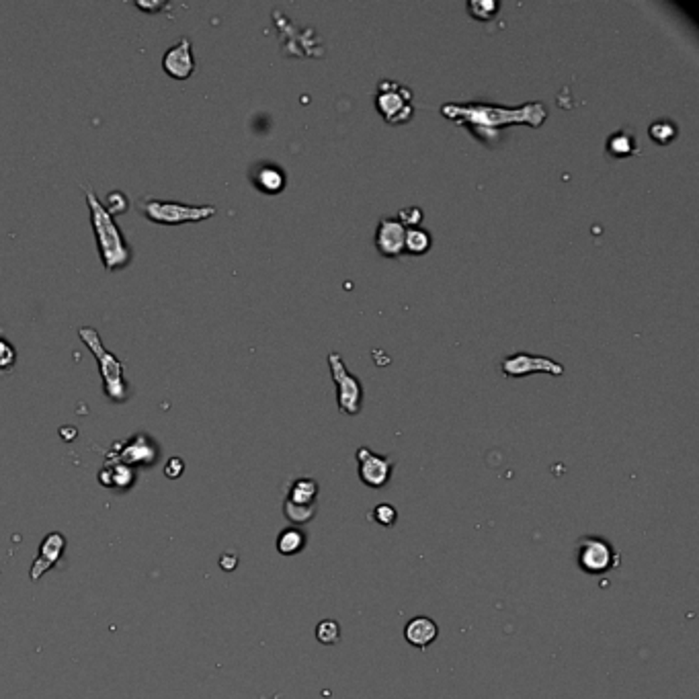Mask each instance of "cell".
<instances>
[{"mask_svg":"<svg viewBox=\"0 0 699 699\" xmlns=\"http://www.w3.org/2000/svg\"><path fill=\"white\" fill-rule=\"evenodd\" d=\"M252 180L265 193H279L286 187V173L275 164H261L256 166Z\"/></svg>","mask_w":699,"mask_h":699,"instance_id":"5bb4252c","label":"cell"},{"mask_svg":"<svg viewBox=\"0 0 699 699\" xmlns=\"http://www.w3.org/2000/svg\"><path fill=\"white\" fill-rule=\"evenodd\" d=\"M443 115L460 124H467L478 131H494L504 124H529L538 127L546 121L548 111L541 103H527L521 109H502L497 105H443Z\"/></svg>","mask_w":699,"mask_h":699,"instance_id":"6da1fadb","label":"cell"},{"mask_svg":"<svg viewBox=\"0 0 699 699\" xmlns=\"http://www.w3.org/2000/svg\"><path fill=\"white\" fill-rule=\"evenodd\" d=\"M357 464L359 478L363 480V484L372 486V488H384V486L390 482L392 466H394L392 460L377 455L372 449L359 448Z\"/></svg>","mask_w":699,"mask_h":699,"instance_id":"9c48e42d","label":"cell"},{"mask_svg":"<svg viewBox=\"0 0 699 699\" xmlns=\"http://www.w3.org/2000/svg\"><path fill=\"white\" fill-rule=\"evenodd\" d=\"M62 550H64V538H62L60 533L48 536L45 541H43V546H41V554H39V558L36 560V564H33L31 578H33V580L41 578V574L45 573L48 568H52V564L60 558Z\"/></svg>","mask_w":699,"mask_h":699,"instance_id":"4fadbf2b","label":"cell"},{"mask_svg":"<svg viewBox=\"0 0 699 699\" xmlns=\"http://www.w3.org/2000/svg\"><path fill=\"white\" fill-rule=\"evenodd\" d=\"M305 546V536L300 529H286L279 539H277V550L286 556H293L298 552H302Z\"/></svg>","mask_w":699,"mask_h":699,"instance_id":"e0dca14e","label":"cell"},{"mask_svg":"<svg viewBox=\"0 0 699 699\" xmlns=\"http://www.w3.org/2000/svg\"><path fill=\"white\" fill-rule=\"evenodd\" d=\"M127 207H129V201H127V197L121 193V191H111V193H109V203L105 205V210H107L113 217L119 214H126Z\"/></svg>","mask_w":699,"mask_h":699,"instance_id":"cb8c5ba5","label":"cell"},{"mask_svg":"<svg viewBox=\"0 0 699 699\" xmlns=\"http://www.w3.org/2000/svg\"><path fill=\"white\" fill-rule=\"evenodd\" d=\"M376 107L384 121L406 124L414 115L413 90L396 80H379L376 94Z\"/></svg>","mask_w":699,"mask_h":699,"instance_id":"5b68a950","label":"cell"},{"mask_svg":"<svg viewBox=\"0 0 699 699\" xmlns=\"http://www.w3.org/2000/svg\"><path fill=\"white\" fill-rule=\"evenodd\" d=\"M78 337L82 339V342L90 349V353L94 355L97 363H99V372L103 377V388L109 400L113 402H126L129 398V388H127L126 376H124V363L115 357L111 351L105 349V345L101 341L99 332L90 326H80L78 328Z\"/></svg>","mask_w":699,"mask_h":699,"instance_id":"3957f363","label":"cell"},{"mask_svg":"<svg viewBox=\"0 0 699 699\" xmlns=\"http://www.w3.org/2000/svg\"><path fill=\"white\" fill-rule=\"evenodd\" d=\"M607 150L609 154L617 156V158H624V156H629L636 152V140L632 138V134L628 131H615L607 140Z\"/></svg>","mask_w":699,"mask_h":699,"instance_id":"ac0fdd59","label":"cell"},{"mask_svg":"<svg viewBox=\"0 0 699 699\" xmlns=\"http://www.w3.org/2000/svg\"><path fill=\"white\" fill-rule=\"evenodd\" d=\"M430 249V234L423 228H408L404 234V251L411 254H425Z\"/></svg>","mask_w":699,"mask_h":699,"instance_id":"2e32d148","label":"cell"},{"mask_svg":"<svg viewBox=\"0 0 699 699\" xmlns=\"http://www.w3.org/2000/svg\"><path fill=\"white\" fill-rule=\"evenodd\" d=\"M437 636H439L437 624L430 617H425V615H418V617L411 619L408 626L404 628V638L408 640V644L416 646L421 650H425Z\"/></svg>","mask_w":699,"mask_h":699,"instance_id":"7c38bea8","label":"cell"},{"mask_svg":"<svg viewBox=\"0 0 699 699\" xmlns=\"http://www.w3.org/2000/svg\"><path fill=\"white\" fill-rule=\"evenodd\" d=\"M619 562L617 550L601 538H582L578 541V566L589 574L613 570Z\"/></svg>","mask_w":699,"mask_h":699,"instance_id":"52a82bcc","label":"cell"},{"mask_svg":"<svg viewBox=\"0 0 699 699\" xmlns=\"http://www.w3.org/2000/svg\"><path fill=\"white\" fill-rule=\"evenodd\" d=\"M374 519L379 525H384V527H392L396 519H398V513H396V509L392 504H379V506L374 509Z\"/></svg>","mask_w":699,"mask_h":699,"instance_id":"d4e9b609","label":"cell"},{"mask_svg":"<svg viewBox=\"0 0 699 699\" xmlns=\"http://www.w3.org/2000/svg\"><path fill=\"white\" fill-rule=\"evenodd\" d=\"M164 472H166L168 478H177L180 472H183V462H180L179 457H173V460L168 462V466H166Z\"/></svg>","mask_w":699,"mask_h":699,"instance_id":"484cf974","label":"cell"},{"mask_svg":"<svg viewBox=\"0 0 699 699\" xmlns=\"http://www.w3.org/2000/svg\"><path fill=\"white\" fill-rule=\"evenodd\" d=\"M648 131H650V136H652L659 143L671 142V140L677 136V129H675L673 124H668V121H656V124L650 126Z\"/></svg>","mask_w":699,"mask_h":699,"instance_id":"ffe728a7","label":"cell"},{"mask_svg":"<svg viewBox=\"0 0 699 699\" xmlns=\"http://www.w3.org/2000/svg\"><path fill=\"white\" fill-rule=\"evenodd\" d=\"M316 497H318V482L312 478H300L291 484L286 502L298 506H316Z\"/></svg>","mask_w":699,"mask_h":699,"instance_id":"9a60e30c","label":"cell"},{"mask_svg":"<svg viewBox=\"0 0 699 699\" xmlns=\"http://www.w3.org/2000/svg\"><path fill=\"white\" fill-rule=\"evenodd\" d=\"M398 222L408 230V228H416L423 222V210L421 207H404L398 212Z\"/></svg>","mask_w":699,"mask_h":699,"instance_id":"603a6c76","label":"cell"},{"mask_svg":"<svg viewBox=\"0 0 699 699\" xmlns=\"http://www.w3.org/2000/svg\"><path fill=\"white\" fill-rule=\"evenodd\" d=\"M332 379L337 384V404L345 414H359L363 404V386L357 377L349 374L347 365L339 353L328 355Z\"/></svg>","mask_w":699,"mask_h":699,"instance_id":"8992f818","label":"cell"},{"mask_svg":"<svg viewBox=\"0 0 699 699\" xmlns=\"http://www.w3.org/2000/svg\"><path fill=\"white\" fill-rule=\"evenodd\" d=\"M162 70L175 80H187L195 72L193 45L189 37H180L173 48L166 50L162 55Z\"/></svg>","mask_w":699,"mask_h":699,"instance_id":"30bf717a","label":"cell"},{"mask_svg":"<svg viewBox=\"0 0 699 699\" xmlns=\"http://www.w3.org/2000/svg\"><path fill=\"white\" fill-rule=\"evenodd\" d=\"M138 210L143 217L162 226H179L189 222H203L215 214L214 205H187L179 201H162V199L143 197L138 201Z\"/></svg>","mask_w":699,"mask_h":699,"instance_id":"277c9868","label":"cell"},{"mask_svg":"<svg viewBox=\"0 0 699 699\" xmlns=\"http://www.w3.org/2000/svg\"><path fill=\"white\" fill-rule=\"evenodd\" d=\"M467 11H470L476 18H490L497 11H499V4L492 2V0H486V2L476 0V2H470V4H467Z\"/></svg>","mask_w":699,"mask_h":699,"instance_id":"44dd1931","label":"cell"},{"mask_svg":"<svg viewBox=\"0 0 699 699\" xmlns=\"http://www.w3.org/2000/svg\"><path fill=\"white\" fill-rule=\"evenodd\" d=\"M316 640L324 646H335L341 642V626L335 619H324L316 626Z\"/></svg>","mask_w":699,"mask_h":699,"instance_id":"d6986e66","label":"cell"},{"mask_svg":"<svg viewBox=\"0 0 699 699\" xmlns=\"http://www.w3.org/2000/svg\"><path fill=\"white\" fill-rule=\"evenodd\" d=\"M501 369L504 376L509 377H523L529 374H552V376H562L564 365L558 363L554 359L541 357V355H531V353H515L511 357L502 359Z\"/></svg>","mask_w":699,"mask_h":699,"instance_id":"ba28073f","label":"cell"},{"mask_svg":"<svg viewBox=\"0 0 699 699\" xmlns=\"http://www.w3.org/2000/svg\"><path fill=\"white\" fill-rule=\"evenodd\" d=\"M404 234L406 228L394 217H381L377 224L376 246L384 256H400L404 252Z\"/></svg>","mask_w":699,"mask_h":699,"instance_id":"8fae6325","label":"cell"},{"mask_svg":"<svg viewBox=\"0 0 699 699\" xmlns=\"http://www.w3.org/2000/svg\"><path fill=\"white\" fill-rule=\"evenodd\" d=\"M15 363H17V351H15V347L9 341L0 339V372L13 369Z\"/></svg>","mask_w":699,"mask_h":699,"instance_id":"7402d4cb","label":"cell"},{"mask_svg":"<svg viewBox=\"0 0 699 699\" xmlns=\"http://www.w3.org/2000/svg\"><path fill=\"white\" fill-rule=\"evenodd\" d=\"M82 191H85L87 205H89L90 224H92V232L97 238L103 267L107 271L124 269L131 261V249L121 234V228L117 226L115 217L105 210V203L97 197L92 187L82 185Z\"/></svg>","mask_w":699,"mask_h":699,"instance_id":"7a4b0ae2","label":"cell"}]
</instances>
